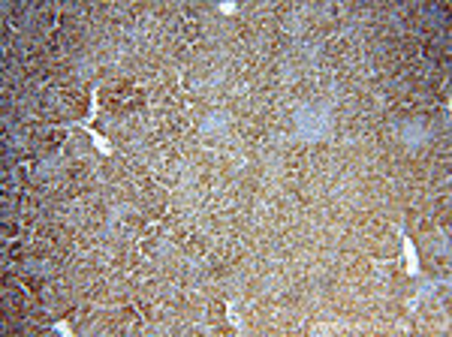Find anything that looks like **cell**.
Segmentation results:
<instances>
[{
    "instance_id": "1",
    "label": "cell",
    "mask_w": 452,
    "mask_h": 337,
    "mask_svg": "<svg viewBox=\"0 0 452 337\" xmlns=\"http://www.w3.org/2000/svg\"><path fill=\"white\" fill-rule=\"evenodd\" d=\"M404 253H407V271L410 274H419V265H416V250H413V241H404Z\"/></svg>"
}]
</instances>
